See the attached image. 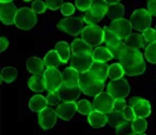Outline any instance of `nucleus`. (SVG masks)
Segmentation results:
<instances>
[{
    "instance_id": "f03ea898",
    "label": "nucleus",
    "mask_w": 156,
    "mask_h": 135,
    "mask_svg": "<svg viewBox=\"0 0 156 135\" xmlns=\"http://www.w3.org/2000/svg\"><path fill=\"white\" fill-rule=\"evenodd\" d=\"M37 22V13L32 9L29 8H20L16 13L15 17V25L17 28L23 30H29L33 28Z\"/></svg>"
},
{
    "instance_id": "1a4fd4ad",
    "label": "nucleus",
    "mask_w": 156,
    "mask_h": 135,
    "mask_svg": "<svg viewBox=\"0 0 156 135\" xmlns=\"http://www.w3.org/2000/svg\"><path fill=\"white\" fill-rule=\"evenodd\" d=\"M108 27L121 40H126L132 35V28H133L132 24H130L129 20H125V18H120V20H112Z\"/></svg>"
},
{
    "instance_id": "7ed1b4c3",
    "label": "nucleus",
    "mask_w": 156,
    "mask_h": 135,
    "mask_svg": "<svg viewBox=\"0 0 156 135\" xmlns=\"http://www.w3.org/2000/svg\"><path fill=\"white\" fill-rule=\"evenodd\" d=\"M130 24L133 29L137 31H144L150 28L152 24V15L147 10L138 9L132 14L130 16Z\"/></svg>"
},
{
    "instance_id": "f8f14e48",
    "label": "nucleus",
    "mask_w": 156,
    "mask_h": 135,
    "mask_svg": "<svg viewBox=\"0 0 156 135\" xmlns=\"http://www.w3.org/2000/svg\"><path fill=\"white\" fill-rule=\"evenodd\" d=\"M18 10L12 2H1L0 5V20L5 25L15 24L16 13Z\"/></svg>"
},
{
    "instance_id": "2eb2a0df",
    "label": "nucleus",
    "mask_w": 156,
    "mask_h": 135,
    "mask_svg": "<svg viewBox=\"0 0 156 135\" xmlns=\"http://www.w3.org/2000/svg\"><path fill=\"white\" fill-rule=\"evenodd\" d=\"M77 111V103L75 102H63L56 109V113L60 119L69 121L74 117Z\"/></svg>"
},
{
    "instance_id": "39448f33",
    "label": "nucleus",
    "mask_w": 156,
    "mask_h": 135,
    "mask_svg": "<svg viewBox=\"0 0 156 135\" xmlns=\"http://www.w3.org/2000/svg\"><path fill=\"white\" fill-rule=\"evenodd\" d=\"M59 30L69 35H77L83 30V20L80 17H67L63 18L57 25Z\"/></svg>"
},
{
    "instance_id": "4468645a",
    "label": "nucleus",
    "mask_w": 156,
    "mask_h": 135,
    "mask_svg": "<svg viewBox=\"0 0 156 135\" xmlns=\"http://www.w3.org/2000/svg\"><path fill=\"white\" fill-rule=\"evenodd\" d=\"M80 87L79 85L77 86H67L62 84L61 87L59 88L58 92L60 99L62 102H74L78 99L79 94H80Z\"/></svg>"
},
{
    "instance_id": "4c0bfd02",
    "label": "nucleus",
    "mask_w": 156,
    "mask_h": 135,
    "mask_svg": "<svg viewBox=\"0 0 156 135\" xmlns=\"http://www.w3.org/2000/svg\"><path fill=\"white\" fill-rule=\"evenodd\" d=\"M132 123L136 133H143L147 128V122L144 118H136L134 121H132Z\"/></svg>"
},
{
    "instance_id": "9b49d317",
    "label": "nucleus",
    "mask_w": 156,
    "mask_h": 135,
    "mask_svg": "<svg viewBox=\"0 0 156 135\" xmlns=\"http://www.w3.org/2000/svg\"><path fill=\"white\" fill-rule=\"evenodd\" d=\"M57 117L58 115H57L56 111H54L50 107H46L39 113L37 120H39V124L44 130H49L55 126L57 122Z\"/></svg>"
},
{
    "instance_id": "37998d69",
    "label": "nucleus",
    "mask_w": 156,
    "mask_h": 135,
    "mask_svg": "<svg viewBox=\"0 0 156 135\" xmlns=\"http://www.w3.org/2000/svg\"><path fill=\"white\" fill-rule=\"evenodd\" d=\"M46 99H47L48 105H50V106H55V105H57L61 101L60 96H59V92L58 91L49 92Z\"/></svg>"
},
{
    "instance_id": "2f4dec72",
    "label": "nucleus",
    "mask_w": 156,
    "mask_h": 135,
    "mask_svg": "<svg viewBox=\"0 0 156 135\" xmlns=\"http://www.w3.org/2000/svg\"><path fill=\"white\" fill-rule=\"evenodd\" d=\"M1 81L5 82V83H12L16 79L17 77V70L13 67H5L1 71Z\"/></svg>"
},
{
    "instance_id": "9d476101",
    "label": "nucleus",
    "mask_w": 156,
    "mask_h": 135,
    "mask_svg": "<svg viewBox=\"0 0 156 135\" xmlns=\"http://www.w3.org/2000/svg\"><path fill=\"white\" fill-rule=\"evenodd\" d=\"M113 103H115V99L108 92H102L98 96L94 97L93 107L95 111H102L107 115L113 111Z\"/></svg>"
},
{
    "instance_id": "ea45409f",
    "label": "nucleus",
    "mask_w": 156,
    "mask_h": 135,
    "mask_svg": "<svg viewBox=\"0 0 156 135\" xmlns=\"http://www.w3.org/2000/svg\"><path fill=\"white\" fill-rule=\"evenodd\" d=\"M46 5L45 2H43L42 0H35L32 2V5H31V9L35 12L37 14H41V13H44L46 11Z\"/></svg>"
},
{
    "instance_id": "ddd939ff",
    "label": "nucleus",
    "mask_w": 156,
    "mask_h": 135,
    "mask_svg": "<svg viewBox=\"0 0 156 135\" xmlns=\"http://www.w3.org/2000/svg\"><path fill=\"white\" fill-rule=\"evenodd\" d=\"M142 61L144 60H143L142 54L140 53V50L134 49V48H127L123 57L120 59V63L123 67V69H127L133 65H136Z\"/></svg>"
},
{
    "instance_id": "a878e982",
    "label": "nucleus",
    "mask_w": 156,
    "mask_h": 135,
    "mask_svg": "<svg viewBox=\"0 0 156 135\" xmlns=\"http://www.w3.org/2000/svg\"><path fill=\"white\" fill-rule=\"evenodd\" d=\"M55 49L60 56L62 63L69 62V60L71 59V47L66 42H58L55 46Z\"/></svg>"
},
{
    "instance_id": "c03bdc74",
    "label": "nucleus",
    "mask_w": 156,
    "mask_h": 135,
    "mask_svg": "<svg viewBox=\"0 0 156 135\" xmlns=\"http://www.w3.org/2000/svg\"><path fill=\"white\" fill-rule=\"evenodd\" d=\"M117 39H119L118 35H115V32H112L109 27H105L104 28V42L105 43L107 44V43H109V42L115 41V40H117Z\"/></svg>"
},
{
    "instance_id": "4be33fe9",
    "label": "nucleus",
    "mask_w": 156,
    "mask_h": 135,
    "mask_svg": "<svg viewBox=\"0 0 156 135\" xmlns=\"http://www.w3.org/2000/svg\"><path fill=\"white\" fill-rule=\"evenodd\" d=\"M28 86L34 92H42L46 90L44 74H33V76H31L28 81Z\"/></svg>"
},
{
    "instance_id": "20e7f679",
    "label": "nucleus",
    "mask_w": 156,
    "mask_h": 135,
    "mask_svg": "<svg viewBox=\"0 0 156 135\" xmlns=\"http://www.w3.org/2000/svg\"><path fill=\"white\" fill-rule=\"evenodd\" d=\"M81 39L91 46H98L104 42V29L96 25H88L81 32Z\"/></svg>"
},
{
    "instance_id": "e433bc0d",
    "label": "nucleus",
    "mask_w": 156,
    "mask_h": 135,
    "mask_svg": "<svg viewBox=\"0 0 156 135\" xmlns=\"http://www.w3.org/2000/svg\"><path fill=\"white\" fill-rule=\"evenodd\" d=\"M144 56L149 62L151 63H156V42L149 45L145 47L144 50Z\"/></svg>"
},
{
    "instance_id": "f704fd0d",
    "label": "nucleus",
    "mask_w": 156,
    "mask_h": 135,
    "mask_svg": "<svg viewBox=\"0 0 156 135\" xmlns=\"http://www.w3.org/2000/svg\"><path fill=\"white\" fill-rule=\"evenodd\" d=\"M94 111L93 104L88 100H80L77 102V111L81 115H90Z\"/></svg>"
},
{
    "instance_id": "f3484780",
    "label": "nucleus",
    "mask_w": 156,
    "mask_h": 135,
    "mask_svg": "<svg viewBox=\"0 0 156 135\" xmlns=\"http://www.w3.org/2000/svg\"><path fill=\"white\" fill-rule=\"evenodd\" d=\"M137 118H147L151 114V104L147 100L139 99L132 105Z\"/></svg>"
},
{
    "instance_id": "423d86ee",
    "label": "nucleus",
    "mask_w": 156,
    "mask_h": 135,
    "mask_svg": "<svg viewBox=\"0 0 156 135\" xmlns=\"http://www.w3.org/2000/svg\"><path fill=\"white\" fill-rule=\"evenodd\" d=\"M94 59L90 53H79L73 54L71 57V67L80 73H85L90 71L91 65L93 64Z\"/></svg>"
},
{
    "instance_id": "cd10ccee",
    "label": "nucleus",
    "mask_w": 156,
    "mask_h": 135,
    "mask_svg": "<svg viewBox=\"0 0 156 135\" xmlns=\"http://www.w3.org/2000/svg\"><path fill=\"white\" fill-rule=\"evenodd\" d=\"M72 53L73 54H79V53H90V54H92L93 49H92V46L86 43L83 39H75L72 42Z\"/></svg>"
},
{
    "instance_id": "aec40b11",
    "label": "nucleus",
    "mask_w": 156,
    "mask_h": 135,
    "mask_svg": "<svg viewBox=\"0 0 156 135\" xmlns=\"http://www.w3.org/2000/svg\"><path fill=\"white\" fill-rule=\"evenodd\" d=\"M108 70L109 65H107L106 62H101V61H95L94 60L93 64L91 65V71L98 79H101L102 82L106 81V77H108Z\"/></svg>"
},
{
    "instance_id": "58836bf2",
    "label": "nucleus",
    "mask_w": 156,
    "mask_h": 135,
    "mask_svg": "<svg viewBox=\"0 0 156 135\" xmlns=\"http://www.w3.org/2000/svg\"><path fill=\"white\" fill-rule=\"evenodd\" d=\"M142 35H143V38H144V41L147 45H149V44L154 43V42H156V30L155 29L147 28V30L143 31Z\"/></svg>"
},
{
    "instance_id": "a18cd8bd",
    "label": "nucleus",
    "mask_w": 156,
    "mask_h": 135,
    "mask_svg": "<svg viewBox=\"0 0 156 135\" xmlns=\"http://www.w3.org/2000/svg\"><path fill=\"white\" fill-rule=\"evenodd\" d=\"M63 5V0H46V5L48 9L56 11L58 9H61Z\"/></svg>"
},
{
    "instance_id": "c756f323",
    "label": "nucleus",
    "mask_w": 156,
    "mask_h": 135,
    "mask_svg": "<svg viewBox=\"0 0 156 135\" xmlns=\"http://www.w3.org/2000/svg\"><path fill=\"white\" fill-rule=\"evenodd\" d=\"M92 56L95 61H101V62H107L110 59H112V55L110 54V52L108 50L107 47H102V46H98L95 49H93L92 53Z\"/></svg>"
},
{
    "instance_id": "c85d7f7f",
    "label": "nucleus",
    "mask_w": 156,
    "mask_h": 135,
    "mask_svg": "<svg viewBox=\"0 0 156 135\" xmlns=\"http://www.w3.org/2000/svg\"><path fill=\"white\" fill-rule=\"evenodd\" d=\"M43 61L46 68H57L60 65V63H62L60 56L58 55L56 49L49 50V52L45 55Z\"/></svg>"
},
{
    "instance_id": "bb28decb",
    "label": "nucleus",
    "mask_w": 156,
    "mask_h": 135,
    "mask_svg": "<svg viewBox=\"0 0 156 135\" xmlns=\"http://www.w3.org/2000/svg\"><path fill=\"white\" fill-rule=\"evenodd\" d=\"M106 15L112 20L123 18V16H124V5H121V3L108 5V9H107Z\"/></svg>"
},
{
    "instance_id": "a211bd4d",
    "label": "nucleus",
    "mask_w": 156,
    "mask_h": 135,
    "mask_svg": "<svg viewBox=\"0 0 156 135\" xmlns=\"http://www.w3.org/2000/svg\"><path fill=\"white\" fill-rule=\"evenodd\" d=\"M88 122L94 129L103 128L106 123H108L107 115L102 111H98L94 109L90 115H88Z\"/></svg>"
},
{
    "instance_id": "c9c22d12",
    "label": "nucleus",
    "mask_w": 156,
    "mask_h": 135,
    "mask_svg": "<svg viewBox=\"0 0 156 135\" xmlns=\"http://www.w3.org/2000/svg\"><path fill=\"white\" fill-rule=\"evenodd\" d=\"M134 133L135 131L133 128V123L132 121H128V120H126L121 126L115 128V134L117 135H132Z\"/></svg>"
},
{
    "instance_id": "f257e3e1",
    "label": "nucleus",
    "mask_w": 156,
    "mask_h": 135,
    "mask_svg": "<svg viewBox=\"0 0 156 135\" xmlns=\"http://www.w3.org/2000/svg\"><path fill=\"white\" fill-rule=\"evenodd\" d=\"M79 87L81 92L86 96L96 97L103 92L104 89V82L98 79L91 71L81 73L79 77Z\"/></svg>"
},
{
    "instance_id": "de8ad7c7",
    "label": "nucleus",
    "mask_w": 156,
    "mask_h": 135,
    "mask_svg": "<svg viewBox=\"0 0 156 135\" xmlns=\"http://www.w3.org/2000/svg\"><path fill=\"white\" fill-rule=\"evenodd\" d=\"M123 115L124 117H125L126 120H128V121H134L135 119H136V115H135V111L134 109H133L132 106H126L125 108L123 109Z\"/></svg>"
},
{
    "instance_id": "393cba45",
    "label": "nucleus",
    "mask_w": 156,
    "mask_h": 135,
    "mask_svg": "<svg viewBox=\"0 0 156 135\" xmlns=\"http://www.w3.org/2000/svg\"><path fill=\"white\" fill-rule=\"evenodd\" d=\"M107 9H108V3L105 2L104 0H93L89 11L91 12L93 15L103 18L106 15Z\"/></svg>"
},
{
    "instance_id": "a19ab883",
    "label": "nucleus",
    "mask_w": 156,
    "mask_h": 135,
    "mask_svg": "<svg viewBox=\"0 0 156 135\" xmlns=\"http://www.w3.org/2000/svg\"><path fill=\"white\" fill-rule=\"evenodd\" d=\"M93 0H76V8L79 11L87 12L90 10Z\"/></svg>"
},
{
    "instance_id": "0eeeda50",
    "label": "nucleus",
    "mask_w": 156,
    "mask_h": 135,
    "mask_svg": "<svg viewBox=\"0 0 156 135\" xmlns=\"http://www.w3.org/2000/svg\"><path fill=\"white\" fill-rule=\"evenodd\" d=\"M129 85L125 78L112 79L107 85V92L115 100L117 99H125L129 93Z\"/></svg>"
},
{
    "instance_id": "5701e85b",
    "label": "nucleus",
    "mask_w": 156,
    "mask_h": 135,
    "mask_svg": "<svg viewBox=\"0 0 156 135\" xmlns=\"http://www.w3.org/2000/svg\"><path fill=\"white\" fill-rule=\"evenodd\" d=\"M47 99H45L41 94H35L29 101V108L35 113H40L44 108L47 107Z\"/></svg>"
},
{
    "instance_id": "4d7b16f0",
    "label": "nucleus",
    "mask_w": 156,
    "mask_h": 135,
    "mask_svg": "<svg viewBox=\"0 0 156 135\" xmlns=\"http://www.w3.org/2000/svg\"><path fill=\"white\" fill-rule=\"evenodd\" d=\"M155 30H156V27H155Z\"/></svg>"
},
{
    "instance_id": "7c9ffc66",
    "label": "nucleus",
    "mask_w": 156,
    "mask_h": 135,
    "mask_svg": "<svg viewBox=\"0 0 156 135\" xmlns=\"http://www.w3.org/2000/svg\"><path fill=\"white\" fill-rule=\"evenodd\" d=\"M107 119H108L109 126L115 129L126 121L123 113L122 111H112L109 114H107Z\"/></svg>"
},
{
    "instance_id": "b1692460",
    "label": "nucleus",
    "mask_w": 156,
    "mask_h": 135,
    "mask_svg": "<svg viewBox=\"0 0 156 135\" xmlns=\"http://www.w3.org/2000/svg\"><path fill=\"white\" fill-rule=\"evenodd\" d=\"M44 61L39 57H31L27 61V69L32 74H42L44 73Z\"/></svg>"
},
{
    "instance_id": "5fc2aeb1",
    "label": "nucleus",
    "mask_w": 156,
    "mask_h": 135,
    "mask_svg": "<svg viewBox=\"0 0 156 135\" xmlns=\"http://www.w3.org/2000/svg\"><path fill=\"white\" fill-rule=\"evenodd\" d=\"M132 135H145V134H144V133H136V132H135L134 134H132Z\"/></svg>"
},
{
    "instance_id": "3c124183",
    "label": "nucleus",
    "mask_w": 156,
    "mask_h": 135,
    "mask_svg": "<svg viewBox=\"0 0 156 135\" xmlns=\"http://www.w3.org/2000/svg\"><path fill=\"white\" fill-rule=\"evenodd\" d=\"M9 44H10V42L7 38H5V37L0 38V52H5L8 48V46H9Z\"/></svg>"
},
{
    "instance_id": "412c9836",
    "label": "nucleus",
    "mask_w": 156,
    "mask_h": 135,
    "mask_svg": "<svg viewBox=\"0 0 156 135\" xmlns=\"http://www.w3.org/2000/svg\"><path fill=\"white\" fill-rule=\"evenodd\" d=\"M125 45L127 48H134V49H140V48H145V41L142 35L139 33H132L127 39L125 40Z\"/></svg>"
},
{
    "instance_id": "dca6fc26",
    "label": "nucleus",
    "mask_w": 156,
    "mask_h": 135,
    "mask_svg": "<svg viewBox=\"0 0 156 135\" xmlns=\"http://www.w3.org/2000/svg\"><path fill=\"white\" fill-rule=\"evenodd\" d=\"M106 47L108 48V50L112 55L113 58L119 59V60L123 57V55L125 54L126 49H127L125 43L121 39H117L115 41L109 42V43L106 44Z\"/></svg>"
},
{
    "instance_id": "473e14b6",
    "label": "nucleus",
    "mask_w": 156,
    "mask_h": 135,
    "mask_svg": "<svg viewBox=\"0 0 156 135\" xmlns=\"http://www.w3.org/2000/svg\"><path fill=\"white\" fill-rule=\"evenodd\" d=\"M124 74H125V72H124V69L121 65V63H113V64L109 65L108 77L111 81H112V79L122 78Z\"/></svg>"
},
{
    "instance_id": "72a5a7b5",
    "label": "nucleus",
    "mask_w": 156,
    "mask_h": 135,
    "mask_svg": "<svg viewBox=\"0 0 156 135\" xmlns=\"http://www.w3.org/2000/svg\"><path fill=\"white\" fill-rule=\"evenodd\" d=\"M144 71H145L144 61H142V62L138 63L136 65H133L130 68H127V69H124V72L128 76H137V75H140L142 73H144Z\"/></svg>"
},
{
    "instance_id": "603ef678",
    "label": "nucleus",
    "mask_w": 156,
    "mask_h": 135,
    "mask_svg": "<svg viewBox=\"0 0 156 135\" xmlns=\"http://www.w3.org/2000/svg\"><path fill=\"white\" fill-rule=\"evenodd\" d=\"M104 1L108 5H115V3H119L120 0H104Z\"/></svg>"
},
{
    "instance_id": "79ce46f5",
    "label": "nucleus",
    "mask_w": 156,
    "mask_h": 135,
    "mask_svg": "<svg viewBox=\"0 0 156 135\" xmlns=\"http://www.w3.org/2000/svg\"><path fill=\"white\" fill-rule=\"evenodd\" d=\"M103 18L93 15L90 11H87L85 15H83V22L87 23L88 25H95V24H98V22H101Z\"/></svg>"
},
{
    "instance_id": "09e8293b",
    "label": "nucleus",
    "mask_w": 156,
    "mask_h": 135,
    "mask_svg": "<svg viewBox=\"0 0 156 135\" xmlns=\"http://www.w3.org/2000/svg\"><path fill=\"white\" fill-rule=\"evenodd\" d=\"M127 105H126V101L124 99H117V100H115V103H113V111H123V109Z\"/></svg>"
},
{
    "instance_id": "6ab92c4d",
    "label": "nucleus",
    "mask_w": 156,
    "mask_h": 135,
    "mask_svg": "<svg viewBox=\"0 0 156 135\" xmlns=\"http://www.w3.org/2000/svg\"><path fill=\"white\" fill-rule=\"evenodd\" d=\"M79 72L76 71L74 68H66L62 73L63 84L67 86H77L79 85Z\"/></svg>"
},
{
    "instance_id": "8fccbe9b",
    "label": "nucleus",
    "mask_w": 156,
    "mask_h": 135,
    "mask_svg": "<svg viewBox=\"0 0 156 135\" xmlns=\"http://www.w3.org/2000/svg\"><path fill=\"white\" fill-rule=\"evenodd\" d=\"M147 11L153 16H156V0H149L147 1Z\"/></svg>"
},
{
    "instance_id": "6e6552de",
    "label": "nucleus",
    "mask_w": 156,
    "mask_h": 135,
    "mask_svg": "<svg viewBox=\"0 0 156 135\" xmlns=\"http://www.w3.org/2000/svg\"><path fill=\"white\" fill-rule=\"evenodd\" d=\"M43 74L45 77L46 90L49 92L58 91L59 88L63 84L62 73L59 72L57 68H47Z\"/></svg>"
},
{
    "instance_id": "864d4df0",
    "label": "nucleus",
    "mask_w": 156,
    "mask_h": 135,
    "mask_svg": "<svg viewBox=\"0 0 156 135\" xmlns=\"http://www.w3.org/2000/svg\"><path fill=\"white\" fill-rule=\"evenodd\" d=\"M1 2H3V3H5V2H12L13 0H0Z\"/></svg>"
},
{
    "instance_id": "49530a36",
    "label": "nucleus",
    "mask_w": 156,
    "mask_h": 135,
    "mask_svg": "<svg viewBox=\"0 0 156 135\" xmlns=\"http://www.w3.org/2000/svg\"><path fill=\"white\" fill-rule=\"evenodd\" d=\"M61 13L63 14L64 16H69L72 14H74L75 12V7H74L72 3H63L62 7H61Z\"/></svg>"
},
{
    "instance_id": "6e6d98bb",
    "label": "nucleus",
    "mask_w": 156,
    "mask_h": 135,
    "mask_svg": "<svg viewBox=\"0 0 156 135\" xmlns=\"http://www.w3.org/2000/svg\"><path fill=\"white\" fill-rule=\"evenodd\" d=\"M24 1H27V2H28V1H32V0H24Z\"/></svg>"
}]
</instances>
